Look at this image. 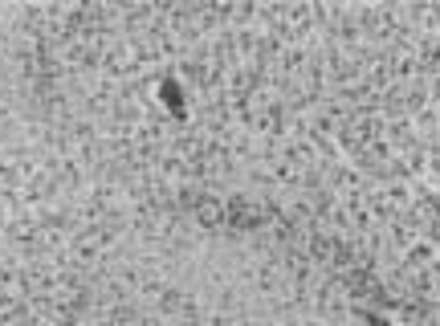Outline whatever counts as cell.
Wrapping results in <instances>:
<instances>
[{
  "label": "cell",
  "mask_w": 440,
  "mask_h": 326,
  "mask_svg": "<svg viewBox=\"0 0 440 326\" xmlns=\"http://www.w3.org/2000/svg\"><path fill=\"white\" fill-rule=\"evenodd\" d=\"M159 98H163V106H167L171 115H184V102H187V98H184V86H180L171 73L159 82Z\"/></svg>",
  "instance_id": "cell-1"
}]
</instances>
